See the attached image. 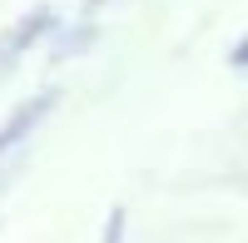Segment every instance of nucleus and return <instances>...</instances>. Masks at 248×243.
I'll return each mask as SVG.
<instances>
[{"label":"nucleus","instance_id":"1","mask_svg":"<svg viewBox=\"0 0 248 243\" xmlns=\"http://www.w3.org/2000/svg\"><path fill=\"white\" fill-rule=\"evenodd\" d=\"M45 109H50V94H40L35 105H25V109H20V114L10 119V124L0 129V154H5L10 144H20V139H25V134H30V129L40 124V119H45Z\"/></svg>","mask_w":248,"mask_h":243},{"label":"nucleus","instance_id":"2","mask_svg":"<svg viewBox=\"0 0 248 243\" xmlns=\"http://www.w3.org/2000/svg\"><path fill=\"white\" fill-rule=\"evenodd\" d=\"M119 238H124V209L109 213V233H105V243H119Z\"/></svg>","mask_w":248,"mask_h":243},{"label":"nucleus","instance_id":"3","mask_svg":"<svg viewBox=\"0 0 248 243\" xmlns=\"http://www.w3.org/2000/svg\"><path fill=\"white\" fill-rule=\"evenodd\" d=\"M229 60H233V70H243V65H248V40H243V45H238V50H233Z\"/></svg>","mask_w":248,"mask_h":243}]
</instances>
